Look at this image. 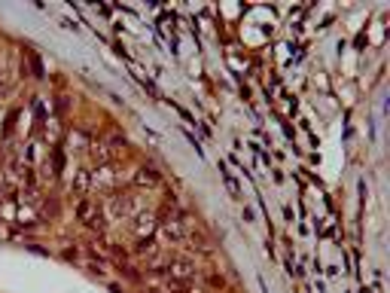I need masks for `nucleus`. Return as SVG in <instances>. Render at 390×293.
I'll list each match as a JSON object with an SVG mask.
<instances>
[{
  "instance_id": "obj_1",
  "label": "nucleus",
  "mask_w": 390,
  "mask_h": 293,
  "mask_svg": "<svg viewBox=\"0 0 390 293\" xmlns=\"http://www.w3.org/2000/svg\"><path fill=\"white\" fill-rule=\"evenodd\" d=\"M134 180H137V183H156V180H158V174H156L153 168H140Z\"/></svg>"
},
{
  "instance_id": "obj_2",
  "label": "nucleus",
  "mask_w": 390,
  "mask_h": 293,
  "mask_svg": "<svg viewBox=\"0 0 390 293\" xmlns=\"http://www.w3.org/2000/svg\"><path fill=\"white\" fill-rule=\"evenodd\" d=\"M153 229V214H140L137 217V232L144 235V232H150Z\"/></svg>"
},
{
  "instance_id": "obj_3",
  "label": "nucleus",
  "mask_w": 390,
  "mask_h": 293,
  "mask_svg": "<svg viewBox=\"0 0 390 293\" xmlns=\"http://www.w3.org/2000/svg\"><path fill=\"white\" fill-rule=\"evenodd\" d=\"M74 186H77V193H85V189H88V171H77Z\"/></svg>"
},
{
  "instance_id": "obj_4",
  "label": "nucleus",
  "mask_w": 390,
  "mask_h": 293,
  "mask_svg": "<svg viewBox=\"0 0 390 293\" xmlns=\"http://www.w3.org/2000/svg\"><path fill=\"white\" fill-rule=\"evenodd\" d=\"M165 232H168L171 238H180V235H183V226H180L177 220H168V223H165Z\"/></svg>"
},
{
  "instance_id": "obj_5",
  "label": "nucleus",
  "mask_w": 390,
  "mask_h": 293,
  "mask_svg": "<svg viewBox=\"0 0 390 293\" xmlns=\"http://www.w3.org/2000/svg\"><path fill=\"white\" fill-rule=\"evenodd\" d=\"M220 171H223V177H226V186H229V189H232V196H238V183L232 180V174H229V171H226V168H220Z\"/></svg>"
},
{
  "instance_id": "obj_6",
  "label": "nucleus",
  "mask_w": 390,
  "mask_h": 293,
  "mask_svg": "<svg viewBox=\"0 0 390 293\" xmlns=\"http://www.w3.org/2000/svg\"><path fill=\"white\" fill-rule=\"evenodd\" d=\"M174 275H180V278H189L192 269H189V266H174Z\"/></svg>"
}]
</instances>
